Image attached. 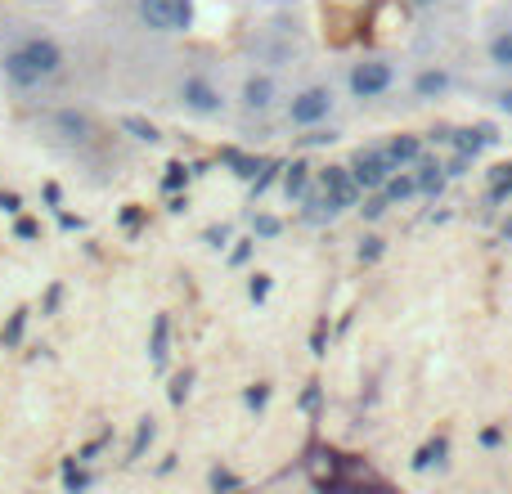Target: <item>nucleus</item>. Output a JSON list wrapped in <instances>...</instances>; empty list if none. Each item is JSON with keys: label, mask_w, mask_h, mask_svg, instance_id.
<instances>
[{"label": "nucleus", "mask_w": 512, "mask_h": 494, "mask_svg": "<svg viewBox=\"0 0 512 494\" xmlns=\"http://www.w3.org/2000/svg\"><path fill=\"white\" fill-rule=\"evenodd\" d=\"M414 180H418V194L432 198L445 189V180H450V171H445V162H432V158H418L414 162Z\"/></svg>", "instance_id": "obj_12"}, {"label": "nucleus", "mask_w": 512, "mask_h": 494, "mask_svg": "<svg viewBox=\"0 0 512 494\" xmlns=\"http://www.w3.org/2000/svg\"><path fill=\"white\" fill-rule=\"evenodd\" d=\"M234 104H239V113L243 117H274L283 108V86H279V77H274V68H252V72H243V81H239V95H234Z\"/></svg>", "instance_id": "obj_5"}, {"label": "nucleus", "mask_w": 512, "mask_h": 494, "mask_svg": "<svg viewBox=\"0 0 512 494\" xmlns=\"http://www.w3.org/2000/svg\"><path fill=\"white\" fill-rule=\"evenodd\" d=\"M387 158H391V167H414L418 158H423V140L418 135H396V140L387 144Z\"/></svg>", "instance_id": "obj_13"}, {"label": "nucleus", "mask_w": 512, "mask_h": 494, "mask_svg": "<svg viewBox=\"0 0 512 494\" xmlns=\"http://www.w3.org/2000/svg\"><path fill=\"white\" fill-rule=\"evenodd\" d=\"M306 198H310V207H324L333 216L360 203V185H355L351 167H324V171H315V194H306Z\"/></svg>", "instance_id": "obj_7"}, {"label": "nucleus", "mask_w": 512, "mask_h": 494, "mask_svg": "<svg viewBox=\"0 0 512 494\" xmlns=\"http://www.w3.org/2000/svg\"><path fill=\"white\" fill-rule=\"evenodd\" d=\"M504 239H512V221H504Z\"/></svg>", "instance_id": "obj_22"}, {"label": "nucleus", "mask_w": 512, "mask_h": 494, "mask_svg": "<svg viewBox=\"0 0 512 494\" xmlns=\"http://www.w3.org/2000/svg\"><path fill=\"white\" fill-rule=\"evenodd\" d=\"M378 194L387 198V207H405V203H414V198H423V194H418L414 167H400V171H391V180L378 189Z\"/></svg>", "instance_id": "obj_10"}, {"label": "nucleus", "mask_w": 512, "mask_h": 494, "mask_svg": "<svg viewBox=\"0 0 512 494\" xmlns=\"http://www.w3.org/2000/svg\"><path fill=\"white\" fill-rule=\"evenodd\" d=\"M391 158H387V144H369V149H360L351 158V176L355 185H360V194H378L382 185L391 180Z\"/></svg>", "instance_id": "obj_8"}, {"label": "nucleus", "mask_w": 512, "mask_h": 494, "mask_svg": "<svg viewBox=\"0 0 512 494\" xmlns=\"http://www.w3.org/2000/svg\"><path fill=\"white\" fill-rule=\"evenodd\" d=\"M176 104H180V113L198 117V122H216V117L230 113V95L207 72H185L176 81Z\"/></svg>", "instance_id": "obj_4"}, {"label": "nucleus", "mask_w": 512, "mask_h": 494, "mask_svg": "<svg viewBox=\"0 0 512 494\" xmlns=\"http://www.w3.org/2000/svg\"><path fill=\"white\" fill-rule=\"evenodd\" d=\"M212 486H216V490H221V486H239V477H234V472H221V468H216V472H212Z\"/></svg>", "instance_id": "obj_18"}, {"label": "nucleus", "mask_w": 512, "mask_h": 494, "mask_svg": "<svg viewBox=\"0 0 512 494\" xmlns=\"http://www.w3.org/2000/svg\"><path fill=\"white\" fill-rule=\"evenodd\" d=\"M63 63H68V54H63V45L54 36H23V41H14L0 54V77H5L9 90L32 95V90H45L59 77Z\"/></svg>", "instance_id": "obj_1"}, {"label": "nucleus", "mask_w": 512, "mask_h": 494, "mask_svg": "<svg viewBox=\"0 0 512 494\" xmlns=\"http://www.w3.org/2000/svg\"><path fill=\"white\" fill-rule=\"evenodd\" d=\"M135 23L153 36H176V32H189L194 5L189 0H135Z\"/></svg>", "instance_id": "obj_6"}, {"label": "nucleus", "mask_w": 512, "mask_h": 494, "mask_svg": "<svg viewBox=\"0 0 512 494\" xmlns=\"http://www.w3.org/2000/svg\"><path fill=\"white\" fill-rule=\"evenodd\" d=\"M450 90H454V72L445 63H423L414 72V81H409V95L418 104H441V99H450Z\"/></svg>", "instance_id": "obj_9"}, {"label": "nucleus", "mask_w": 512, "mask_h": 494, "mask_svg": "<svg viewBox=\"0 0 512 494\" xmlns=\"http://www.w3.org/2000/svg\"><path fill=\"white\" fill-rule=\"evenodd\" d=\"M512 194V167H499V176H495V198H504Z\"/></svg>", "instance_id": "obj_17"}, {"label": "nucleus", "mask_w": 512, "mask_h": 494, "mask_svg": "<svg viewBox=\"0 0 512 494\" xmlns=\"http://www.w3.org/2000/svg\"><path fill=\"white\" fill-rule=\"evenodd\" d=\"M441 454H445V441H432V445H427V450L414 459V468H418V472H427L432 463H441Z\"/></svg>", "instance_id": "obj_14"}, {"label": "nucleus", "mask_w": 512, "mask_h": 494, "mask_svg": "<svg viewBox=\"0 0 512 494\" xmlns=\"http://www.w3.org/2000/svg\"><path fill=\"white\" fill-rule=\"evenodd\" d=\"M486 63L499 77H512V27H495L486 36Z\"/></svg>", "instance_id": "obj_11"}, {"label": "nucleus", "mask_w": 512, "mask_h": 494, "mask_svg": "<svg viewBox=\"0 0 512 494\" xmlns=\"http://www.w3.org/2000/svg\"><path fill=\"white\" fill-rule=\"evenodd\" d=\"M409 9H441V5H450V0H405Z\"/></svg>", "instance_id": "obj_20"}, {"label": "nucleus", "mask_w": 512, "mask_h": 494, "mask_svg": "<svg viewBox=\"0 0 512 494\" xmlns=\"http://www.w3.org/2000/svg\"><path fill=\"white\" fill-rule=\"evenodd\" d=\"M252 230L261 234V239H274V234H279V221H274V216H256Z\"/></svg>", "instance_id": "obj_16"}, {"label": "nucleus", "mask_w": 512, "mask_h": 494, "mask_svg": "<svg viewBox=\"0 0 512 494\" xmlns=\"http://www.w3.org/2000/svg\"><path fill=\"white\" fill-rule=\"evenodd\" d=\"M337 113V86L333 81H306V86H297L292 95H283V126L288 131H319V126H328Z\"/></svg>", "instance_id": "obj_2"}, {"label": "nucleus", "mask_w": 512, "mask_h": 494, "mask_svg": "<svg viewBox=\"0 0 512 494\" xmlns=\"http://www.w3.org/2000/svg\"><path fill=\"white\" fill-rule=\"evenodd\" d=\"M495 108L504 117H512V81H504V86H495Z\"/></svg>", "instance_id": "obj_15"}, {"label": "nucleus", "mask_w": 512, "mask_h": 494, "mask_svg": "<svg viewBox=\"0 0 512 494\" xmlns=\"http://www.w3.org/2000/svg\"><path fill=\"white\" fill-rule=\"evenodd\" d=\"M378 252H382V239H364V247H360V261H373Z\"/></svg>", "instance_id": "obj_19"}, {"label": "nucleus", "mask_w": 512, "mask_h": 494, "mask_svg": "<svg viewBox=\"0 0 512 494\" xmlns=\"http://www.w3.org/2000/svg\"><path fill=\"white\" fill-rule=\"evenodd\" d=\"M396 81H400L396 59H387V54H360L346 68V95L355 104H378V99H387L396 90Z\"/></svg>", "instance_id": "obj_3"}, {"label": "nucleus", "mask_w": 512, "mask_h": 494, "mask_svg": "<svg viewBox=\"0 0 512 494\" xmlns=\"http://www.w3.org/2000/svg\"><path fill=\"white\" fill-rule=\"evenodd\" d=\"M265 292H270V283H265V274H256V279H252V297H256V301H261V297H265Z\"/></svg>", "instance_id": "obj_21"}]
</instances>
